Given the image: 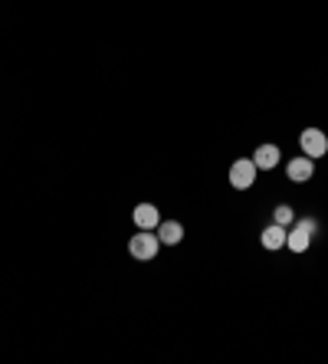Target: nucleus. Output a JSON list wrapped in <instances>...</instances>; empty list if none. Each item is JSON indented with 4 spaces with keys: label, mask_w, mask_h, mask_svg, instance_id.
<instances>
[{
    "label": "nucleus",
    "mask_w": 328,
    "mask_h": 364,
    "mask_svg": "<svg viewBox=\"0 0 328 364\" xmlns=\"http://www.w3.org/2000/svg\"><path fill=\"white\" fill-rule=\"evenodd\" d=\"M299 148H302L305 158H325L328 154V135L322 132V128H305L302 135H299Z\"/></svg>",
    "instance_id": "obj_2"
},
{
    "label": "nucleus",
    "mask_w": 328,
    "mask_h": 364,
    "mask_svg": "<svg viewBox=\"0 0 328 364\" xmlns=\"http://www.w3.org/2000/svg\"><path fill=\"white\" fill-rule=\"evenodd\" d=\"M279 158H282V151L276 144H260L256 154H253V164H256V171H273L279 164Z\"/></svg>",
    "instance_id": "obj_6"
},
{
    "label": "nucleus",
    "mask_w": 328,
    "mask_h": 364,
    "mask_svg": "<svg viewBox=\"0 0 328 364\" xmlns=\"http://www.w3.org/2000/svg\"><path fill=\"white\" fill-rule=\"evenodd\" d=\"M286 246L292 250V253H305V250L312 246V233H305L299 223H292V227H289V233H286Z\"/></svg>",
    "instance_id": "obj_9"
},
{
    "label": "nucleus",
    "mask_w": 328,
    "mask_h": 364,
    "mask_svg": "<svg viewBox=\"0 0 328 364\" xmlns=\"http://www.w3.org/2000/svg\"><path fill=\"white\" fill-rule=\"evenodd\" d=\"M230 184H233L236 191H250V187L256 184V164H253V158H236V161L230 164Z\"/></svg>",
    "instance_id": "obj_3"
},
{
    "label": "nucleus",
    "mask_w": 328,
    "mask_h": 364,
    "mask_svg": "<svg viewBox=\"0 0 328 364\" xmlns=\"http://www.w3.org/2000/svg\"><path fill=\"white\" fill-rule=\"evenodd\" d=\"M132 217H135L138 230H158V223H161V210L154 207V203H138Z\"/></svg>",
    "instance_id": "obj_4"
},
{
    "label": "nucleus",
    "mask_w": 328,
    "mask_h": 364,
    "mask_svg": "<svg viewBox=\"0 0 328 364\" xmlns=\"http://www.w3.org/2000/svg\"><path fill=\"white\" fill-rule=\"evenodd\" d=\"M161 250V240L154 230H138L135 237L128 240V253L135 256L138 263H148V259H154Z\"/></svg>",
    "instance_id": "obj_1"
},
{
    "label": "nucleus",
    "mask_w": 328,
    "mask_h": 364,
    "mask_svg": "<svg viewBox=\"0 0 328 364\" xmlns=\"http://www.w3.org/2000/svg\"><path fill=\"white\" fill-rule=\"evenodd\" d=\"M286 174H289V181H295V184H302V181H309L312 174H315V161L312 158H292V161L286 164Z\"/></svg>",
    "instance_id": "obj_5"
},
{
    "label": "nucleus",
    "mask_w": 328,
    "mask_h": 364,
    "mask_svg": "<svg viewBox=\"0 0 328 364\" xmlns=\"http://www.w3.org/2000/svg\"><path fill=\"white\" fill-rule=\"evenodd\" d=\"M273 223H282V227H292L295 223V210L289 203H279L276 210H273Z\"/></svg>",
    "instance_id": "obj_10"
},
{
    "label": "nucleus",
    "mask_w": 328,
    "mask_h": 364,
    "mask_svg": "<svg viewBox=\"0 0 328 364\" xmlns=\"http://www.w3.org/2000/svg\"><path fill=\"white\" fill-rule=\"evenodd\" d=\"M286 233H289V227H282V223H270V227L263 230V246L266 250H282L286 246Z\"/></svg>",
    "instance_id": "obj_8"
},
{
    "label": "nucleus",
    "mask_w": 328,
    "mask_h": 364,
    "mask_svg": "<svg viewBox=\"0 0 328 364\" xmlns=\"http://www.w3.org/2000/svg\"><path fill=\"white\" fill-rule=\"evenodd\" d=\"M158 240L164 246H177L181 240H184V223H177V220H161L158 223Z\"/></svg>",
    "instance_id": "obj_7"
},
{
    "label": "nucleus",
    "mask_w": 328,
    "mask_h": 364,
    "mask_svg": "<svg viewBox=\"0 0 328 364\" xmlns=\"http://www.w3.org/2000/svg\"><path fill=\"white\" fill-rule=\"evenodd\" d=\"M299 227L305 230V233H312V237H319V220H312V217H299Z\"/></svg>",
    "instance_id": "obj_11"
}]
</instances>
